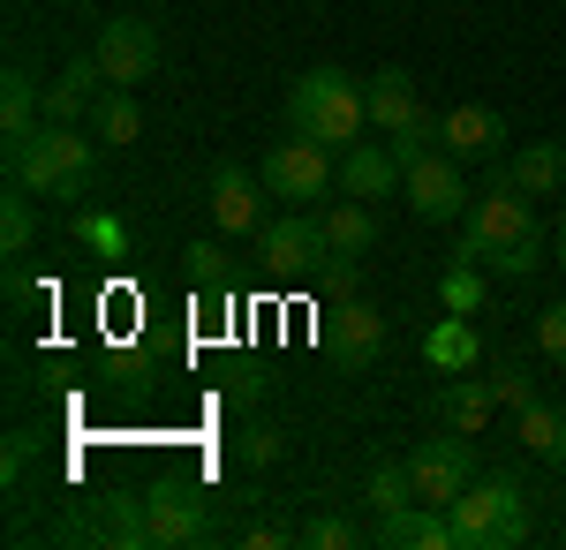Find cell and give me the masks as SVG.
Instances as JSON below:
<instances>
[{"instance_id":"cell-9","label":"cell","mask_w":566,"mask_h":550,"mask_svg":"<svg viewBox=\"0 0 566 550\" xmlns=\"http://www.w3.org/2000/svg\"><path fill=\"white\" fill-rule=\"evenodd\" d=\"M91 61L106 68V84H122V91H136V84H151L159 76V31L144 23V15H114L106 31H98V45H91Z\"/></svg>"},{"instance_id":"cell-12","label":"cell","mask_w":566,"mask_h":550,"mask_svg":"<svg viewBox=\"0 0 566 550\" xmlns=\"http://www.w3.org/2000/svg\"><path fill=\"white\" fill-rule=\"evenodd\" d=\"M144 506H151V543H159V550L205 543V528H212V512H205V498H197L189 483H151Z\"/></svg>"},{"instance_id":"cell-3","label":"cell","mask_w":566,"mask_h":550,"mask_svg":"<svg viewBox=\"0 0 566 550\" xmlns=\"http://www.w3.org/2000/svg\"><path fill=\"white\" fill-rule=\"evenodd\" d=\"M363 121H370V98L340 68H310V76L287 84V136H310L325 151H348V144H363Z\"/></svg>"},{"instance_id":"cell-14","label":"cell","mask_w":566,"mask_h":550,"mask_svg":"<svg viewBox=\"0 0 566 550\" xmlns=\"http://www.w3.org/2000/svg\"><path fill=\"white\" fill-rule=\"evenodd\" d=\"M212 226H219V234H258V226H264V189H258V173L227 167V159L212 167Z\"/></svg>"},{"instance_id":"cell-2","label":"cell","mask_w":566,"mask_h":550,"mask_svg":"<svg viewBox=\"0 0 566 550\" xmlns=\"http://www.w3.org/2000/svg\"><path fill=\"white\" fill-rule=\"evenodd\" d=\"M98 136H76V128L45 121L31 128L23 144H8V181H23L31 197H91V173H98Z\"/></svg>"},{"instance_id":"cell-11","label":"cell","mask_w":566,"mask_h":550,"mask_svg":"<svg viewBox=\"0 0 566 550\" xmlns=\"http://www.w3.org/2000/svg\"><path fill=\"white\" fill-rule=\"evenodd\" d=\"M325 355L333 362H348V370H370L378 355H386V317L370 309V302H340L333 317H325Z\"/></svg>"},{"instance_id":"cell-15","label":"cell","mask_w":566,"mask_h":550,"mask_svg":"<svg viewBox=\"0 0 566 550\" xmlns=\"http://www.w3.org/2000/svg\"><path fill=\"white\" fill-rule=\"evenodd\" d=\"M340 189L348 197H363V204H386V197H400V151H370V144H348L340 151Z\"/></svg>"},{"instance_id":"cell-33","label":"cell","mask_w":566,"mask_h":550,"mask_svg":"<svg viewBox=\"0 0 566 550\" xmlns=\"http://www.w3.org/2000/svg\"><path fill=\"white\" fill-rule=\"evenodd\" d=\"M189 272H197V279H227V256H219V242H197V250H189Z\"/></svg>"},{"instance_id":"cell-1","label":"cell","mask_w":566,"mask_h":550,"mask_svg":"<svg viewBox=\"0 0 566 550\" xmlns=\"http://www.w3.org/2000/svg\"><path fill=\"white\" fill-rule=\"evenodd\" d=\"M528 204H536V197L514 189V173H491V189L469 204L461 256H469V264H491V272H506V279H528L536 256H544V234H536V212H528Z\"/></svg>"},{"instance_id":"cell-6","label":"cell","mask_w":566,"mask_h":550,"mask_svg":"<svg viewBox=\"0 0 566 550\" xmlns=\"http://www.w3.org/2000/svg\"><path fill=\"white\" fill-rule=\"evenodd\" d=\"M408 475H416V498H423V506H453V498L476 483L469 430H438V437H423V445H408Z\"/></svg>"},{"instance_id":"cell-34","label":"cell","mask_w":566,"mask_h":550,"mask_svg":"<svg viewBox=\"0 0 566 550\" xmlns=\"http://www.w3.org/2000/svg\"><path fill=\"white\" fill-rule=\"evenodd\" d=\"M84 242L114 256V250H122V226H114V219H84Z\"/></svg>"},{"instance_id":"cell-18","label":"cell","mask_w":566,"mask_h":550,"mask_svg":"<svg viewBox=\"0 0 566 550\" xmlns=\"http://www.w3.org/2000/svg\"><path fill=\"white\" fill-rule=\"evenodd\" d=\"M98 536L114 550H151V506L136 498V490H106V506H98Z\"/></svg>"},{"instance_id":"cell-38","label":"cell","mask_w":566,"mask_h":550,"mask_svg":"<svg viewBox=\"0 0 566 550\" xmlns=\"http://www.w3.org/2000/svg\"><path fill=\"white\" fill-rule=\"evenodd\" d=\"M559 264H566V212H559Z\"/></svg>"},{"instance_id":"cell-25","label":"cell","mask_w":566,"mask_h":550,"mask_svg":"<svg viewBox=\"0 0 566 550\" xmlns=\"http://www.w3.org/2000/svg\"><path fill=\"white\" fill-rule=\"evenodd\" d=\"M31 234H39L31 189H23V181H8V197H0V250H8V256H23V250H31Z\"/></svg>"},{"instance_id":"cell-16","label":"cell","mask_w":566,"mask_h":550,"mask_svg":"<svg viewBox=\"0 0 566 550\" xmlns=\"http://www.w3.org/2000/svg\"><path fill=\"white\" fill-rule=\"evenodd\" d=\"M378 543H392V550H461V536H453V512L446 506H400V512H386L378 520Z\"/></svg>"},{"instance_id":"cell-13","label":"cell","mask_w":566,"mask_h":550,"mask_svg":"<svg viewBox=\"0 0 566 550\" xmlns=\"http://www.w3.org/2000/svg\"><path fill=\"white\" fill-rule=\"evenodd\" d=\"M438 144H446L453 159H499V151H506V121H499L491 106H469V98H461V106L438 114Z\"/></svg>"},{"instance_id":"cell-29","label":"cell","mask_w":566,"mask_h":550,"mask_svg":"<svg viewBox=\"0 0 566 550\" xmlns=\"http://www.w3.org/2000/svg\"><path fill=\"white\" fill-rule=\"evenodd\" d=\"M536 355H552V362H566V302H552V309L536 317Z\"/></svg>"},{"instance_id":"cell-10","label":"cell","mask_w":566,"mask_h":550,"mask_svg":"<svg viewBox=\"0 0 566 550\" xmlns=\"http://www.w3.org/2000/svg\"><path fill=\"white\" fill-rule=\"evenodd\" d=\"M264 189L287 204H325L333 197V151L310 136H287L280 151H264Z\"/></svg>"},{"instance_id":"cell-22","label":"cell","mask_w":566,"mask_h":550,"mask_svg":"<svg viewBox=\"0 0 566 550\" xmlns=\"http://www.w3.org/2000/svg\"><path fill=\"white\" fill-rule=\"evenodd\" d=\"M491 408H499V392L476 384V378H453L446 392H438V423H446V430H469V437L491 423Z\"/></svg>"},{"instance_id":"cell-30","label":"cell","mask_w":566,"mask_h":550,"mask_svg":"<svg viewBox=\"0 0 566 550\" xmlns=\"http://www.w3.org/2000/svg\"><path fill=\"white\" fill-rule=\"evenodd\" d=\"M431 355H438V362H446V370H461V362H469V355H476V339L461 332V325H438V339H431Z\"/></svg>"},{"instance_id":"cell-19","label":"cell","mask_w":566,"mask_h":550,"mask_svg":"<svg viewBox=\"0 0 566 550\" xmlns=\"http://www.w3.org/2000/svg\"><path fill=\"white\" fill-rule=\"evenodd\" d=\"M514 189H522V197H566V144H552V136H544V144H528V151H514Z\"/></svg>"},{"instance_id":"cell-26","label":"cell","mask_w":566,"mask_h":550,"mask_svg":"<svg viewBox=\"0 0 566 550\" xmlns=\"http://www.w3.org/2000/svg\"><path fill=\"white\" fill-rule=\"evenodd\" d=\"M559 415H566V408H552V400H528V408H514V423H522V445H528V453H544V461H552Z\"/></svg>"},{"instance_id":"cell-31","label":"cell","mask_w":566,"mask_h":550,"mask_svg":"<svg viewBox=\"0 0 566 550\" xmlns=\"http://www.w3.org/2000/svg\"><path fill=\"white\" fill-rule=\"evenodd\" d=\"M39 461V437H31V430H15V437H8V453H0V475H8V483H23V467Z\"/></svg>"},{"instance_id":"cell-36","label":"cell","mask_w":566,"mask_h":550,"mask_svg":"<svg viewBox=\"0 0 566 550\" xmlns=\"http://www.w3.org/2000/svg\"><path fill=\"white\" fill-rule=\"evenodd\" d=\"M242 543H250V550H280V543H287V536H280V528H272V520H258V528H250V536H242Z\"/></svg>"},{"instance_id":"cell-4","label":"cell","mask_w":566,"mask_h":550,"mask_svg":"<svg viewBox=\"0 0 566 550\" xmlns=\"http://www.w3.org/2000/svg\"><path fill=\"white\" fill-rule=\"evenodd\" d=\"M446 512H453L461 550H514V543H528V498H522L514 475H476Z\"/></svg>"},{"instance_id":"cell-5","label":"cell","mask_w":566,"mask_h":550,"mask_svg":"<svg viewBox=\"0 0 566 550\" xmlns=\"http://www.w3.org/2000/svg\"><path fill=\"white\" fill-rule=\"evenodd\" d=\"M400 189H408V212L431 219V226H453L469 219V181H461V159L438 144V151H408L400 159Z\"/></svg>"},{"instance_id":"cell-8","label":"cell","mask_w":566,"mask_h":550,"mask_svg":"<svg viewBox=\"0 0 566 550\" xmlns=\"http://www.w3.org/2000/svg\"><path fill=\"white\" fill-rule=\"evenodd\" d=\"M363 98H370V121L392 128V151H400V159L438 144V121L423 114V98H416V84H408L400 68H378V76L363 84Z\"/></svg>"},{"instance_id":"cell-28","label":"cell","mask_w":566,"mask_h":550,"mask_svg":"<svg viewBox=\"0 0 566 550\" xmlns=\"http://www.w3.org/2000/svg\"><path fill=\"white\" fill-rule=\"evenodd\" d=\"M476 302H483V279L469 272V256H453V279H446V309L461 317V309H476Z\"/></svg>"},{"instance_id":"cell-27","label":"cell","mask_w":566,"mask_h":550,"mask_svg":"<svg viewBox=\"0 0 566 550\" xmlns=\"http://www.w3.org/2000/svg\"><path fill=\"white\" fill-rule=\"evenodd\" d=\"M303 543L310 550H355V543H363V528H355V520H340V512H317V520L303 528Z\"/></svg>"},{"instance_id":"cell-32","label":"cell","mask_w":566,"mask_h":550,"mask_svg":"<svg viewBox=\"0 0 566 550\" xmlns=\"http://www.w3.org/2000/svg\"><path fill=\"white\" fill-rule=\"evenodd\" d=\"M491 392H499V408H528V400H536V384H528L522 370H499V378H491Z\"/></svg>"},{"instance_id":"cell-21","label":"cell","mask_w":566,"mask_h":550,"mask_svg":"<svg viewBox=\"0 0 566 550\" xmlns=\"http://www.w3.org/2000/svg\"><path fill=\"white\" fill-rule=\"evenodd\" d=\"M91 136H98L106 151L136 144V136H144V106H136L122 84H106V91H98V106H91Z\"/></svg>"},{"instance_id":"cell-23","label":"cell","mask_w":566,"mask_h":550,"mask_svg":"<svg viewBox=\"0 0 566 550\" xmlns=\"http://www.w3.org/2000/svg\"><path fill=\"white\" fill-rule=\"evenodd\" d=\"M317 226H325V242H333L340 256H363L370 242H378V212H370L363 197H340V204L317 219Z\"/></svg>"},{"instance_id":"cell-35","label":"cell","mask_w":566,"mask_h":550,"mask_svg":"<svg viewBox=\"0 0 566 550\" xmlns=\"http://www.w3.org/2000/svg\"><path fill=\"white\" fill-rule=\"evenodd\" d=\"M242 461H280V437H272V430H250V437H242Z\"/></svg>"},{"instance_id":"cell-20","label":"cell","mask_w":566,"mask_h":550,"mask_svg":"<svg viewBox=\"0 0 566 550\" xmlns=\"http://www.w3.org/2000/svg\"><path fill=\"white\" fill-rule=\"evenodd\" d=\"M31 128H45V91L31 84L23 68H8V76H0V136L23 144Z\"/></svg>"},{"instance_id":"cell-17","label":"cell","mask_w":566,"mask_h":550,"mask_svg":"<svg viewBox=\"0 0 566 550\" xmlns=\"http://www.w3.org/2000/svg\"><path fill=\"white\" fill-rule=\"evenodd\" d=\"M98 84H106V68L98 61H69L61 76H53V91H45V121H61V128H76V121H91V106H98Z\"/></svg>"},{"instance_id":"cell-7","label":"cell","mask_w":566,"mask_h":550,"mask_svg":"<svg viewBox=\"0 0 566 550\" xmlns=\"http://www.w3.org/2000/svg\"><path fill=\"white\" fill-rule=\"evenodd\" d=\"M258 250H264V272L272 279H287V287H303V279H325V256H333V242H325V226L317 219H264L258 226Z\"/></svg>"},{"instance_id":"cell-37","label":"cell","mask_w":566,"mask_h":550,"mask_svg":"<svg viewBox=\"0 0 566 550\" xmlns=\"http://www.w3.org/2000/svg\"><path fill=\"white\" fill-rule=\"evenodd\" d=\"M552 461L566 467V415H559V437H552Z\"/></svg>"},{"instance_id":"cell-24","label":"cell","mask_w":566,"mask_h":550,"mask_svg":"<svg viewBox=\"0 0 566 550\" xmlns=\"http://www.w3.org/2000/svg\"><path fill=\"white\" fill-rule=\"evenodd\" d=\"M363 506L378 512V520L400 512V506H423V498H416V475H408V453H400V461H378L363 475Z\"/></svg>"}]
</instances>
